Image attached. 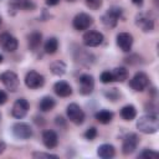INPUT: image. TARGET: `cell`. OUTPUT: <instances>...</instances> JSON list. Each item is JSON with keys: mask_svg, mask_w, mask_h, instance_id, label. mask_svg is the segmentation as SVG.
Listing matches in <instances>:
<instances>
[{"mask_svg": "<svg viewBox=\"0 0 159 159\" xmlns=\"http://www.w3.org/2000/svg\"><path fill=\"white\" fill-rule=\"evenodd\" d=\"M137 128L144 134H154L159 129V119L155 113H148L137 120Z\"/></svg>", "mask_w": 159, "mask_h": 159, "instance_id": "cell-1", "label": "cell"}, {"mask_svg": "<svg viewBox=\"0 0 159 159\" xmlns=\"http://www.w3.org/2000/svg\"><path fill=\"white\" fill-rule=\"evenodd\" d=\"M29 107H30V106H29L27 99H25V98H19V99H16L15 103H14V106H12V108H11V114H12V117L16 118V119L24 118V117L27 114V112H29Z\"/></svg>", "mask_w": 159, "mask_h": 159, "instance_id": "cell-11", "label": "cell"}, {"mask_svg": "<svg viewBox=\"0 0 159 159\" xmlns=\"http://www.w3.org/2000/svg\"><path fill=\"white\" fill-rule=\"evenodd\" d=\"M86 4L92 10H98L102 6V0H86Z\"/></svg>", "mask_w": 159, "mask_h": 159, "instance_id": "cell-33", "label": "cell"}, {"mask_svg": "<svg viewBox=\"0 0 159 159\" xmlns=\"http://www.w3.org/2000/svg\"><path fill=\"white\" fill-rule=\"evenodd\" d=\"M101 82L102 83H111V82H113L112 73L109 71H103L101 73Z\"/></svg>", "mask_w": 159, "mask_h": 159, "instance_id": "cell-31", "label": "cell"}, {"mask_svg": "<svg viewBox=\"0 0 159 159\" xmlns=\"http://www.w3.org/2000/svg\"><path fill=\"white\" fill-rule=\"evenodd\" d=\"M120 117L124 119V120H133L135 117H137V109L133 104H127L124 107H122L120 109Z\"/></svg>", "mask_w": 159, "mask_h": 159, "instance_id": "cell-22", "label": "cell"}, {"mask_svg": "<svg viewBox=\"0 0 159 159\" xmlns=\"http://www.w3.org/2000/svg\"><path fill=\"white\" fill-rule=\"evenodd\" d=\"M41 42H42V35L39 31H32L27 36V46L32 52H35L40 48Z\"/></svg>", "mask_w": 159, "mask_h": 159, "instance_id": "cell-19", "label": "cell"}, {"mask_svg": "<svg viewBox=\"0 0 159 159\" xmlns=\"http://www.w3.org/2000/svg\"><path fill=\"white\" fill-rule=\"evenodd\" d=\"M66 1H70V2H73V1H76V0H66Z\"/></svg>", "mask_w": 159, "mask_h": 159, "instance_id": "cell-39", "label": "cell"}, {"mask_svg": "<svg viewBox=\"0 0 159 159\" xmlns=\"http://www.w3.org/2000/svg\"><path fill=\"white\" fill-rule=\"evenodd\" d=\"M135 24L144 32H149V31H152L154 29V20H153V17H150L148 14H144V12H140V14L137 15Z\"/></svg>", "mask_w": 159, "mask_h": 159, "instance_id": "cell-14", "label": "cell"}, {"mask_svg": "<svg viewBox=\"0 0 159 159\" xmlns=\"http://www.w3.org/2000/svg\"><path fill=\"white\" fill-rule=\"evenodd\" d=\"M104 96H106L109 101L114 102V101H117V99L120 97V92H119L117 88H111V89H106V91H104Z\"/></svg>", "mask_w": 159, "mask_h": 159, "instance_id": "cell-28", "label": "cell"}, {"mask_svg": "<svg viewBox=\"0 0 159 159\" xmlns=\"http://www.w3.org/2000/svg\"><path fill=\"white\" fill-rule=\"evenodd\" d=\"M11 132L14 134L15 138L17 139H29L32 137V128L30 127V124L24 123V122H17L12 125Z\"/></svg>", "mask_w": 159, "mask_h": 159, "instance_id": "cell-8", "label": "cell"}, {"mask_svg": "<svg viewBox=\"0 0 159 159\" xmlns=\"http://www.w3.org/2000/svg\"><path fill=\"white\" fill-rule=\"evenodd\" d=\"M120 16H122V9L117 7V6H112L102 15L101 21L107 29H113V27H116Z\"/></svg>", "mask_w": 159, "mask_h": 159, "instance_id": "cell-2", "label": "cell"}, {"mask_svg": "<svg viewBox=\"0 0 159 159\" xmlns=\"http://www.w3.org/2000/svg\"><path fill=\"white\" fill-rule=\"evenodd\" d=\"M60 2V0H46V4L48 5V6H55V5H57Z\"/></svg>", "mask_w": 159, "mask_h": 159, "instance_id": "cell-35", "label": "cell"}, {"mask_svg": "<svg viewBox=\"0 0 159 159\" xmlns=\"http://www.w3.org/2000/svg\"><path fill=\"white\" fill-rule=\"evenodd\" d=\"M6 101H7V94L4 91H0V106L6 103Z\"/></svg>", "mask_w": 159, "mask_h": 159, "instance_id": "cell-34", "label": "cell"}, {"mask_svg": "<svg viewBox=\"0 0 159 159\" xmlns=\"http://www.w3.org/2000/svg\"><path fill=\"white\" fill-rule=\"evenodd\" d=\"M117 46L123 52H129L133 46V36L129 32H119L117 35Z\"/></svg>", "mask_w": 159, "mask_h": 159, "instance_id": "cell-15", "label": "cell"}, {"mask_svg": "<svg viewBox=\"0 0 159 159\" xmlns=\"http://www.w3.org/2000/svg\"><path fill=\"white\" fill-rule=\"evenodd\" d=\"M66 63L62 62V61H55L50 65V71L55 75V76H62L66 73Z\"/></svg>", "mask_w": 159, "mask_h": 159, "instance_id": "cell-25", "label": "cell"}, {"mask_svg": "<svg viewBox=\"0 0 159 159\" xmlns=\"http://www.w3.org/2000/svg\"><path fill=\"white\" fill-rule=\"evenodd\" d=\"M116 154V149L112 144H102L97 149V155L102 159H111Z\"/></svg>", "mask_w": 159, "mask_h": 159, "instance_id": "cell-21", "label": "cell"}, {"mask_svg": "<svg viewBox=\"0 0 159 159\" xmlns=\"http://www.w3.org/2000/svg\"><path fill=\"white\" fill-rule=\"evenodd\" d=\"M0 80L2 82V84L5 86V88L10 92H16L20 87V80L17 77V75L12 71H5L0 75Z\"/></svg>", "mask_w": 159, "mask_h": 159, "instance_id": "cell-3", "label": "cell"}, {"mask_svg": "<svg viewBox=\"0 0 159 159\" xmlns=\"http://www.w3.org/2000/svg\"><path fill=\"white\" fill-rule=\"evenodd\" d=\"M67 118L76 125H80L84 122V112L77 103H70L66 108Z\"/></svg>", "mask_w": 159, "mask_h": 159, "instance_id": "cell-4", "label": "cell"}, {"mask_svg": "<svg viewBox=\"0 0 159 159\" xmlns=\"http://www.w3.org/2000/svg\"><path fill=\"white\" fill-rule=\"evenodd\" d=\"M42 143L46 148L48 149H52V148H56L57 144H58V137L56 134V132L53 130H45L42 133Z\"/></svg>", "mask_w": 159, "mask_h": 159, "instance_id": "cell-17", "label": "cell"}, {"mask_svg": "<svg viewBox=\"0 0 159 159\" xmlns=\"http://www.w3.org/2000/svg\"><path fill=\"white\" fill-rule=\"evenodd\" d=\"M72 25L76 30L78 31H84L87 29H89L93 25V17L89 14L86 12H80L73 17Z\"/></svg>", "mask_w": 159, "mask_h": 159, "instance_id": "cell-6", "label": "cell"}, {"mask_svg": "<svg viewBox=\"0 0 159 159\" xmlns=\"http://www.w3.org/2000/svg\"><path fill=\"white\" fill-rule=\"evenodd\" d=\"M0 119H1V113H0Z\"/></svg>", "mask_w": 159, "mask_h": 159, "instance_id": "cell-41", "label": "cell"}, {"mask_svg": "<svg viewBox=\"0 0 159 159\" xmlns=\"http://www.w3.org/2000/svg\"><path fill=\"white\" fill-rule=\"evenodd\" d=\"M1 62H2V56L0 55V63H1Z\"/></svg>", "mask_w": 159, "mask_h": 159, "instance_id": "cell-38", "label": "cell"}, {"mask_svg": "<svg viewBox=\"0 0 159 159\" xmlns=\"http://www.w3.org/2000/svg\"><path fill=\"white\" fill-rule=\"evenodd\" d=\"M53 91L60 97H68L72 94V87L66 81H58L53 84Z\"/></svg>", "mask_w": 159, "mask_h": 159, "instance_id": "cell-20", "label": "cell"}, {"mask_svg": "<svg viewBox=\"0 0 159 159\" xmlns=\"http://www.w3.org/2000/svg\"><path fill=\"white\" fill-rule=\"evenodd\" d=\"M132 2L139 6V5H142V4H143V0H132Z\"/></svg>", "mask_w": 159, "mask_h": 159, "instance_id": "cell-37", "label": "cell"}, {"mask_svg": "<svg viewBox=\"0 0 159 159\" xmlns=\"http://www.w3.org/2000/svg\"><path fill=\"white\" fill-rule=\"evenodd\" d=\"M82 40H83L84 46H87V47H97L103 42L104 37H103V34H101L99 31H87L83 35Z\"/></svg>", "mask_w": 159, "mask_h": 159, "instance_id": "cell-13", "label": "cell"}, {"mask_svg": "<svg viewBox=\"0 0 159 159\" xmlns=\"http://www.w3.org/2000/svg\"><path fill=\"white\" fill-rule=\"evenodd\" d=\"M55 104H56L55 99H53L52 97H50V96H46V97H43V98L40 101L39 108H40V111H42V112H50L51 109H53Z\"/></svg>", "mask_w": 159, "mask_h": 159, "instance_id": "cell-26", "label": "cell"}, {"mask_svg": "<svg viewBox=\"0 0 159 159\" xmlns=\"http://www.w3.org/2000/svg\"><path fill=\"white\" fill-rule=\"evenodd\" d=\"M113 116H114V114H113L111 111L102 109V111L97 112L94 117H96V119H97L99 123H102V124H108V123H111V122H112Z\"/></svg>", "mask_w": 159, "mask_h": 159, "instance_id": "cell-24", "label": "cell"}, {"mask_svg": "<svg viewBox=\"0 0 159 159\" xmlns=\"http://www.w3.org/2000/svg\"><path fill=\"white\" fill-rule=\"evenodd\" d=\"M32 157H34V158H39V159H42V158H47V159L53 158V159H56V158H58L56 154L43 153V152H34V153H32Z\"/></svg>", "mask_w": 159, "mask_h": 159, "instance_id": "cell-30", "label": "cell"}, {"mask_svg": "<svg viewBox=\"0 0 159 159\" xmlns=\"http://www.w3.org/2000/svg\"><path fill=\"white\" fill-rule=\"evenodd\" d=\"M43 83H45V77L36 71H29L25 76V84L30 89H37L42 87Z\"/></svg>", "mask_w": 159, "mask_h": 159, "instance_id": "cell-9", "label": "cell"}, {"mask_svg": "<svg viewBox=\"0 0 159 159\" xmlns=\"http://www.w3.org/2000/svg\"><path fill=\"white\" fill-rule=\"evenodd\" d=\"M75 58H76V61L78 63L84 65V66H91L94 62V56L91 52H88V51H86L83 48H78L77 50Z\"/></svg>", "mask_w": 159, "mask_h": 159, "instance_id": "cell-18", "label": "cell"}, {"mask_svg": "<svg viewBox=\"0 0 159 159\" xmlns=\"http://www.w3.org/2000/svg\"><path fill=\"white\" fill-rule=\"evenodd\" d=\"M17 40L15 36H12L9 32H2L0 34V47L5 50L6 52H14L17 48Z\"/></svg>", "mask_w": 159, "mask_h": 159, "instance_id": "cell-12", "label": "cell"}, {"mask_svg": "<svg viewBox=\"0 0 159 159\" xmlns=\"http://www.w3.org/2000/svg\"><path fill=\"white\" fill-rule=\"evenodd\" d=\"M58 48V41L56 37H48L43 45V50L48 55H53Z\"/></svg>", "mask_w": 159, "mask_h": 159, "instance_id": "cell-27", "label": "cell"}, {"mask_svg": "<svg viewBox=\"0 0 159 159\" xmlns=\"http://www.w3.org/2000/svg\"><path fill=\"white\" fill-rule=\"evenodd\" d=\"M129 86L132 89L137 92H142L149 86V77L147 76V73L139 71L132 77V80L129 81Z\"/></svg>", "mask_w": 159, "mask_h": 159, "instance_id": "cell-5", "label": "cell"}, {"mask_svg": "<svg viewBox=\"0 0 159 159\" xmlns=\"http://www.w3.org/2000/svg\"><path fill=\"white\" fill-rule=\"evenodd\" d=\"M35 7L36 5L32 2V0H10L9 2V9L12 11H17V10L32 11L35 10Z\"/></svg>", "mask_w": 159, "mask_h": 159, "instance_id": "cell-16", "label": "cell"}, {"mask_svg": "<svg viewBox=\"0 0 159 159\" xmlns=\"http://www.w3.org/2000/svg\"><path fill=\"white\" fill-rule=\"evenodd\" d=\"M1 22H2V19H1V16H0V26H1Z\"/></svg>", "mask_w": 159, "mask_h": 159, "instance_id": "cell-40", "label": "cell"}, {"mask_svg": "<svg viewBox=\"0 0 159 159\" xmlns=\"http://www.w3.org/2000/svg\"><path fill=\"white\" fill-rule=\"evenodd\" d=\"M84 137H86V139H88V140H93V139L97 137V129H96V127L88 128V129L84 132Z\"/></svg>", "mask_w": 159, "mask_h": 159, "instance_id": "cell-32", "label": "cell"}, {"mask_svg": "<svg viewBox=\"0 0 159 159\" xmlns=\"http://www.w3.org/2000/svg\"><path fill=\"white\" fill-rule=\"evenodd\" d=\"M93 88H94L93 76H91L88 73L81 75L80 78H78V91H80V93L83 94V96H88L93 92Z\"/></svg>", "mask_w": 159, "mask_h": 159, "instance_id": "cell-7", "label": "cell"}, {"mask_svg": "<svg viewBox=\"0 0 159 159\" xmlns=\"http://www.w3.org/2000/svg\"><path fill=\"white\" fill-rule=\"evenodd\" d=\"M5 149H6V145H5V143L0 140V154H2Z\"/></svg>", "mask_w": 159, "mask_h": 159, "instance_id": "cell-36", "label": "cell"}, {"mask_svg": "<svg viewBox=\"0 0 159 159\" xmlns=\"http://www.w3.org/2000/svg\"><path fill=\"white\" fill-rule=\"evenodd\" d=\"M139 144V137L135 133H129L124 137L123 144H122V153L124 155H129L135 152L137 147Z\"/></svg>", "mask_w": 159, "mask_h": 159, "instance_id": "cell-10", "label": "cell"}, {"mask_svg": "<svg viewBox=\"0 0 159 159\" xmlns=\"http://www.w3.org/2000/svg\"><path fill=\"white\" fill-rule=\"evenodd\" d=\"M113 81L116 82H124L128 78V71L124 67H116L113 68V71H111Z\"/></svg>", "mask_w": 159, "mask_h": 159, "instance_id": "cell-23", "label": "cell"}, {"mask_svg": "<svg viewBox=\"0 0 159 159\" xmlns=\"http://www.w3.org/2000/svg\"><path fill=\"white\" fill-rule=\"evenodd\" d=\"M138 157L139 158H147V159H154V158H158L159 157V153L158 152H154L152 149H144L142 153H139Z\"/></svg>", "mask_w": 159, "mask_h": 159, "instance_id": "cell-29", "label": "cell"}]
</instances>
